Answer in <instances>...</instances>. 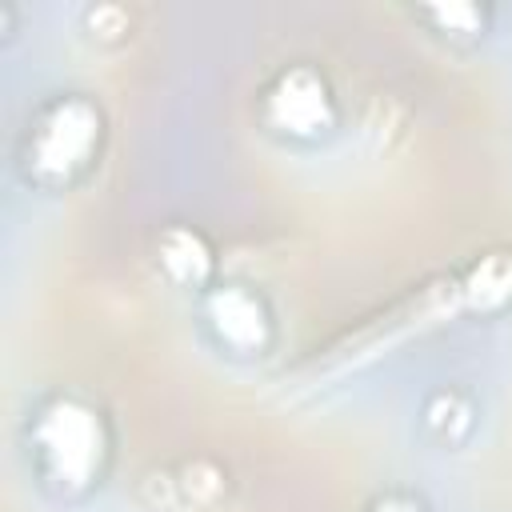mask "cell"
Segmentation results:
<instances>
[{"mask_svg": "<svg viewBox=\"0 0 512 512\" xmlns=\"http://www.w3.org/2000/svg\"><path fill=\"white\" fill-rule=\"evenodd\" d=\"M108 424L100 408L80 396H48L28 420V448L36 476L56 496H84L100 484L108 464Z\"/></svg>", "mask_w": 512, "mask_h": 512, "instance_id": "6da1fadb", "label": "cell"}, {"mask_svg": "<svg viewBox=\"0 0 512 512\" xmlns=\"http://www.w3.org/2000/svg\"><path fill=\"white\" fill-rule=\"evenodd\" d=\"M464 312V296H460V276H432L420 288H412L408 296H400L388 312H380L376 320H368L364 328L340 336L336 344H328L316 360L304 364V372H312V380L320 376H344L348 368H360L376 356H384L388 348L404 344L416 332H428L436 324H444L448 316Z\"/></svg>", "mask_w": 512, "mask_h": 512, "instance_id": "7a4b0ae2", "label": "cell"}, {"mask_svg": "<svg viewBox=\"0 0 512 512\" xmlns=\"http://www.w3.org/2000/svg\"><path fill=\"white\" fill-rule=\"evenodd\" d=\"M104 116L100 108L80 96L64 92L36 108L24 132V172L40 188H68L76 176H84L100 152Z\"/></svg>", "mask_w": 512, "mask_h": 512, "instance_id": "3957f363", "label": "cell"}, {"mask_svg": "<svg viewBox=\"0 0 512 512\" xmlns=\"http://www.w3.org/2000/svg\"><path fill=\"white\" fill-rule=\"evenodd\" d=\"M260 112H264V124L272 132L292 136V140H312V136L332 128L336 100H332L328 80L312 64H288L264 88Z\"/></svg>", "mask_w": 512, "mask_h": 512, "instance_id": "277c9868", "label": "cell"}, {"mask_svg": "<svg viewBox=\"0 0 512 512\" xmlns=\"http://www.w3.org/2000/svg\"><path fill=\"white\" fill-rule=\"evenodd\" d=\"M204 320H208L216 344L236 356L264 352L272 340V312L260 300V292L248 284H232V280L212 284L204 292Z\"/></svg>", "mask_w": 512, "mask_h": 512, "instance_id": "5b68a950", "label": "cell"}, {"mask_svg": "<svg viewBox=\"0 0 512 512\" xmlns=\"http://www.w3.org/2000/svg\"><path fill=\"white\" fill-rule=\"evenodd\" d=\"M156 264H160V272L172 284H180V288H204L208 276H212V248H208V240L196 228L172 224V228L160 232Z\"/></svg>", "mask_w": 512, "mask_h": 512, "instance_id": "8992f818", "label": "cell"}, {"mask_svg": "<svg viewBox=\"0 0 512 512\" xmlns=\"http://www.w3.org/2000/svg\"><path fill=\"white\" fill-rule=\"evenodd\" d=\"M460 276V296H464V308L468 312H500L512 304V252L496 248V252H484L476 256Z\"/></svg>", "mask_w": 512, "mask_h": 512, "instance_id": "52a82bcc", "label": "cell"}, {"mask_svg": "<svg viewBox=\"0 0 512 512\" xmlns=\"http://www.w3.org/2000/svg\"><path fill=\"white\" fill-rule=\"evenodd\" d=\"M416 20H424L436 36L448 40H480L488 32V8L472 0H448V4H420Z\"/></svg>", "mask_w": 512, "mask_h": 512, "instance_id": "ba28073f", "label": "cell"}, {"mask_svg": "<svg viewBox=\"0 0 512 512\" xmlns=\"http://www.w3.org/2000/svg\"><path fill=\"white\" fill-rule=\"evenodd\" d=\"M424 428L440 444H460L472 432V404H468V396L456 392V388L432 392L428 404H424Z\"/></svg>", "mask_w": 512, "mask_h": 512, "instance_id": "9c48e42d", "label": "cell"}, {"mask_svg": "<svg viewBox=\"0 0 512 512\" xmlns=\"http://www.w3.org/2000/svg\"><path fill=\"white\" fill-rule=\"evenodd\" d=\"M84 20H88L92 36H100V40L128 32V12H124V8H116V4H100V8H88V16H84Z\"/></svg>", "mask_w": 512, "mask_h": 512, "instance_id": "30bf717a", "label": "cell"}, {"mask_svg": "<svg viewBox=\"0 0 512 512\" xmlns=\"http://www.w3.org/2000/svg\"><path fill=\"white\" fill-rule=\"evenodd\" d=\"M368 512H428V504L412 492H384L368 504Z\"/></svg>", "mask_w": 512, "mask_h": 512, "instance_id": "8fae6325", "label": "cell"}]
</instances>
